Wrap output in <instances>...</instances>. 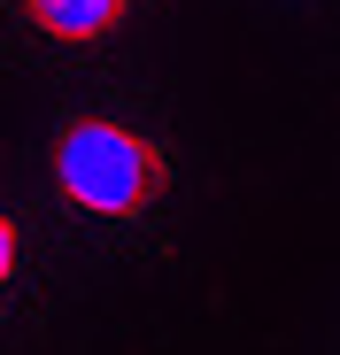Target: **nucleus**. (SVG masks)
Instances as JSON below:
<instances>
[{
    "label": "nucleus",
    "mask_w": 340,
    "mask_h": 355,
    "mask_svg": "<svg viewBox=\"0 0 340 355\" xmlns=\"http://www.w3.org/2000/svg\"><path fill=\"white\" fill-rule=\"evenodd\" d=\"M54 186L93 216H139L170 193V162L155 139L108 124V116H78L54 139Z\"/></svg>",
    "instance_id": "f257e3e1"
},
{
    "label": "nucleus",
    "mask_w": 340,
    "mask_h": 355,
    "mask_svg": "<svg viewBox=\"0 0 340 355\" xmlns=\"http://www.w3.org/2000/svg\"><path fill=\"white\" fill-rule=\"evenodd\" d=\"M16 8H24L46 39H62V46H93V39H108V31L124 24L132 0H16Z\"/></svg>",
    "instance_id": "f03ea898"
},
{
    "label": "nucleus",
    "mask_w": 340,
    "mask_h": 355,
    "mask_svg": "<svg viewBox=\"0 0 340 355\" xmlns=\"http://www.w3.org/2000/svg\"><path fill=\"white\" fill-rule=\"evenodd\" d=\"M8 278H16V224H8V209H0V293H8Z\"/></svg>",
    "instance_id": "7ed1b4c3"
}]
</instances>
